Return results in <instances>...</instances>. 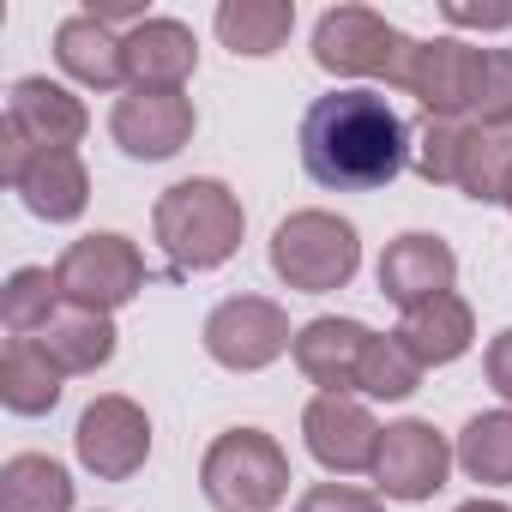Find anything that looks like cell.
I'll return each mask as SVG.
<instances>
[{"label":"cell","instance_id":"9a60e30c","mask_svg":"<svg viewBox=\"0 0 512 512\" xmlns=\"http://www.w3.org/2000/svg\"><path fill=\"white\" fill-rule=\"evenodd\" d=\"M127 49V85L133 91H181L199 67V43L181 19H145L121 37Z\"/></svg>","mask_w":512,"mask_h":512},{"label":"cell","instance_id":"836d02e7","mask_svg":"<svg viewBox=\"0 0 512 512\" xmlns=\"http://www.w3.org/2000/svg\"><path fill=\"white\" fill-rule=\"evenodd\" d=\"M500 205H506V211H512V181H506V199H500Z\"/></svg>","mask_w":512,"mask_h":512},{"label":"cell","instance_id":"6da1fadb","mask_svg":"<svg viewBox=\"0 0 512 512\" xmlns=\"http://www.w3.org/2000/svg\"><path fill=\"white\" fill-rule=\"evenodd\" d=\"M410 163V133L380 91H332L302 115V169L332 193H374Z\"/></svg>","mask_w":512,"mask_h":512},{"label":"cell","instance_id":"1f68e13d","mask_svg":"<svg viewBox=\"0 0 512 512\" xmlns=\"http://www.w3.org/2000/svg\"><path fill=\"white\" fill-rule=\"evenodd\" d=\"M446 19H452V25H482V31H506V25H512V7H458V0H446Z\"/></svg>","mask_w":512,"mask_h":512},{"label":"cell","instance_id":"2e32d148","mask_svg":"<svg viewBox=\"0 0 512 512\" xmlns=\"http://www.w3.org/2000/svg\"><path fill=\"white\" fill-rule=\"evenodd\" d=\"M7 127H19L37 151H73L91 127L85 103L67 91V85H49V79H19L13 97H7Z\"/></svg>","mask_w":512,"mask_h":512},{"label":"cell","instance_id":"ba28073f","mask_svg":"<svg viewBox=\"0 0 512 512\" xmlns=\"http://www.w3.org/2000/svg\"><path fill=\"white\" fill-rule=\"evenodd\" d=\"M73 446H79V464L97 476V482H127L133 470H145L151 458V416L121 398V392H103L85 404L79 428H73Z\"/></svg>","mask_w":512,"mask_h":512},{"label":"cell","instance_id":"ac0fdd59","mask_svg":"<svg viewBox=\"0 0 512 512\" xmlns=\"http://www.w3.org/2000/svg\"><path fill=\"white\" fill-rule=\"evenodd\" d=\"M422 368H446V362H458L464 350H470V338H476V314H470V302L464 296H434V302H422V308H410L404 320H398V332H392Z\"/></svg>","mask_w":512,"mask_h":512},{"label":"cell","instance_id":"5b68a950","mask_svg":"<svg viewBox=\"0 0 512 512\" xmlns=\"http://www.w3.org/2000/svg\"><path fill=\"white\" fill-rule=\"evenodd\" d=\"M55 284H61L67 308L115 314L145 290V253L127 235H79L55 260Z\"/></svg>","mask_w":512,"mask_h":512},{"label":"cell","instance_id":"8fae6325","mask_svg":"<svg viewBox=\"0 0 512 512\" xmlns=\"http://www.w3.org/2000/svg\"><path fill=\"white\" fill-rule=\"evenodd\" d=\"M302 434H308V452H314L326 470L356 476V470H374L386 428L368 416L362 398H350V392H320V398L308 404V416H302Z\"/></svg>","mask_w":512,"mask_h":512},{"label":"cell","instance_id":"4dcf8cb0","mask_svg":"<svg viewBox=\"0 0 512 512\" xmlns=\"http://www.w3.org/2000/svg\"><path fill=\"white\" fill-rule=\"evenodd\" d=\"M482 368H488V386H494V392L512 404V326H506V332L488 344V362H482Z\"/></svg>","mask_w":512,"mask_h":512},{"label":"cell","instance_id":"d6986e66","mask_svg":"<svg viewBox=\"0 0 512 512\" xmlns=\"http://www.w3.org/2000/svg\"><path fill=\"white\" fill-rule=\"evenodd\" d=\"M55 61H61L67 79H79V85H91V91L127 85V49H121V37H115L109 25H97L91 13L61 19V31H55Z\"/></svg>","mask_w":512,"mask_h":512},{"label":"cell","instance_id":"4fadbf2b","mask_svg":"<svg viewBox=\"0 0 512 512\" xmlns=\"http://www.w3.org/2000/svg\"><path fill=\"white\" fill-rule=\"evenodd\" d=\"M452 278H458L452 247H446L440 235H428V229H410V235H398V241L380 253V296L398 302L404 314L422 308V302H434V296H446Z\"/></svg>","mask_w":512,"mask_h":512},{"label":"cell","instance_id":"4316f807","mask_svg":"<svg viewBox=\"0 0 512 512\" xmlns=\"http://www.w3.org/2000/svg\"><path fill=\"white\" fill-rule=\"evenodd\" d=\"M458 151H464V121L422 115V127L410 133V169L434 187H458Z\"/></svg>","mask_w":512,"mask_h":512},{"label":"cell","instance_id":"9c48e42d","mask_svg":"<svg viewBox=\"0 0 512 512\" xmlns=\"http://www.w3.org/2000/svg\"><path fill=\"white\" fill-rule=\"evenodd\" d=\"M476 67H482V49L458 43V37H434V43H416L404 49V67H398V91H410L422 103V115L434 121H464L470 115V91H476Z\"/></svg>","mask_w":512,"mask_h":512},{"label":"cell","instance_id":"cb8c5ba5","mask_svg":"<svg viewBox=\"0 0 512 512\" xmlns=\"http://www.w3.org/2000/svg\"><path fill=\"white\" fill-rule=\"evenodd\" d=\"M512 181V127H470L464 121V151H458V187L476 205H500Z\"/></svg>","mask_w":512,"mask_h":512},{"label":"cell","instance_id":"7402d4cb","mask_svg":"<svg viewBox=\"0 0 512 512\" xmlns=\"http://www.w3.org/2000/svg\"><path fill=\"white\" fill-rule=\"evenodd\" d=\"M0 512H73V476L49 452H19L0 464Z\"/></svg>","mask_w":512,"mask_h":512},{"label":"cell","instance_id":"d4e9b609","mask_svg":"<svg viewBox=\"0 0 512 512\" xmlns=\"http://www.w3.org/2000/svg\"><path fill=\"white\" fill-rule=\"evenodd\" d=\"M458 464L470 482H512V410H482L458 434Z\"/></svg>","mask_w":512,"mask_h":512},{"label":"cell","instance_id":"8992f818","mask_svg":"<svg viewBox=\"0 0 512 512\" xmlns=\"http://www.w3.org/2000/svg\"><path fill=\"white\" fill-rule=\"evenodd\" d=\"M284 350H296V332H290V314L266 296H229L205 320V356L229 374H260Z\"/></svg>","mask_w":512,"mask_h":512},{"label":"cell","instance_id":"f1b7e54d","mask_svg":"<svg viewBox=\"0 0 512 512\" xmlns=\"http://www.w3.org/2000/svg\"><path fill=\"white\" fill-rule=\"evenodd\" d=\"M464 121L470 127H512V49H482Z\"/></svg>","mask_w":512,"mask_h":512},{"label":"cell","instance_id":"52a82bcc","mask_svg":"<svg viewBox=\"0 0 512 512\" xmlns=\"http://www.w3.org/2000/svg\"><path fill=\"white\" fill-rule=\"evenodd\" d=\"M404 49L410 37L398 25H386L374 7H332L320 25H314V61L326 73H344V79H398L404 67Z\"/></svg>","mask_w":512,"mask_h":512},{"label":"cell","instance_id":"7c38bea8","mask_svg":"<svg viewBox=\"0 0 512 512\" xmlns=\"http://www.w3.org/2000/svg\"><path fill=\"white\" fill-rule=\"evenodd\" d=\"M193 127H199V115H193V97H181V91H127L109 115L115 145L139 163L175 157L193 139Z\"/></svg>","mask_w":512,"mask_h":512},{"label":"cell","instance_id":"3957f363","mask_svg":"<svg viewBox=\"0 0 512 512\" xmlns=\"http://www.w3.org/2000/svg\"><path fill=\"white\" fill-rule=\"evenodd\" d=\"M199 488L217 512H272L290 494V452L260 428H229L211 440Z\"/></svg>","mask_w":512,"mask_h":512},{"label":"cell","instance_id":"7a4b0ae2","mask_svg":"<svg viewBox=\"0 0 512 512\" xmlns=\"http://www.w3.org/2000/svg\"><path fill=\"white\" fill-rule=\"evenodd\" d=\"M151 229H157V247L175 260V272H217L241 247L247 217H241V199L223 181L193 175V181H175V187L157 193Z\"/></svg>","mask_w":512,"mask_h":512},{"label":"cell","instance_id":"44dd1931","mask_svg":"<svg viewBox=\"0 0 512 512\" xmlns=\"http://www.w3.org/2000/svg\"><path fill=\"white\" fill-rule=\"evenodd\" d=\"M61 368L37 350V338H13L0 356V404L13 416H49L61 404Z\"/></svg>","mask_w":512,"mask_h":512},{"label":"cell","instance_id":"d6a6232c","mask_svg":"<svg viewBox=\"0 0 512 512\" xmlns=\"http://www.w3.org/2000/svg\"><path fill=\"white\" fill-rule=\"evenodd\" d=\"M458 512H512V506H500V500H464Z\"/></svg>","mask_w":512,"mask_h":512},{"label":"cell","instance_id":"ffe728a7","mask_svg":"<svg viewBox=\"0 0 512 512\" xmlns=\"http://www.w3.org/2000/svg\"><path fill=\"white\" fill-rule=\"evenodd\" d=\"M37 350H43L61 374H97V368L115 356V326H109V314L61 308V314L37 332Z\"/></svg>","mask_w":512,"mask_h":512},{"label":"cell","instance_id":"277c9868","mask_svg":"<svg viewBox=\"0 0 512 512\" xmlns=\"http://www.w3.org/2000/svg\"><path fill=\"white\" fill-rule=\"evenodd\" d=\"M362 241L338 211H290L272 235V272L302 296H332L356 278Z\"/></svg>","mask_w":512,"mask_h":512},{"label":"cell","instance_id":"83f0119b","mask_svg":"<svg viewBox=\"0 0 512 512\" xmlns=\"http://www.w3.org/2000/svg\"><path fill=\"white\" fill-rule=\"evenodd\" d=\"M416 386H422V362L398 338H374L368 356H362V386L356 392H368V398H410Z\"/></svg>","mask_w":512,"mask_h":512},{"label":"cell","instance_id":"484cf974","mask_svg":"<svg viewBox=\"0 0 512 512\" xmlns=\"http://www.w3.org/2000/svg\"><path fill=\"white\" fill-rule=\"evenodd\" d=\"M61 284H55V272H43V266H25V272H13L7 278V290H0V320H7V332L13 338H37L61 308Z\"/></svg>","mask_w":512,"mask_h":512},{"label":"cell","instance_id":"30bf717a","mask_svg":"<svg viewBox=\"0 0 512 512\" xmlns=\"http://www.w3.org/2000/svg\"><path fill=\"white\" fill-rule=\"evenodd\" d=\"M452 470V446L434 422H392L380 434V458H374V482L386 500H434L446 488Z\"/></svg>","mask_w":512,"mask_h":512},{"label":"cell","instance_id":"603a6c76","mask_svg":"<svg viewBox=\"0 0 512 512\" xmlns=\"http://www.w3.org/2000/svg\"><path fill=\"white\" fill-rule=\"evenodd\" d=\"M296 31V7L290 0H223L217 7V37L235 55H278Z\"/></svg>","mask_w":512,"mask_h":512},{"label":"cell","instance_id":"5bb4252c","mask_svg":"<svg viewBox=\"0 0 512 512\" xmlns=\"http://www.w3.org/2000/svg\"><path fill=\"white\" fill-rule=\"evenodd\" d=\"M374 332L362 320H338L320 314L296 332V368L320 386V392H356L362 386V356H368Z\"/></svg>","mask_w":512,"mask_h":512},{"label":"cell","instance_id":"f546056e","mask_svg":"<svg viewBox=\"0 0 512 512\" xmlns=\"http://www.w3.org/2000/svg\"><path fill=\"white\" fill-rule=\"evenodd\" d=\"M296 512H386V500L368 488H350V482H314Z\"/></svg>","mask_w":512,"mask_h":512},{"label":"cell","instance_id":"e0dca14e","mask_svg":"<svg viewBox=\"0 0 512 512\" xmlns=\"http://www.w3.org/2000/svg\"><path fill=\"white\" fill-rule=\"evenodd\" d=\"M13 193L31 205V217L43 223H73L91 205V175L79 163V151H31L25 169L13 175Z\"/></svg>","mask_w":512,"mask_h":512}]
</instances>
